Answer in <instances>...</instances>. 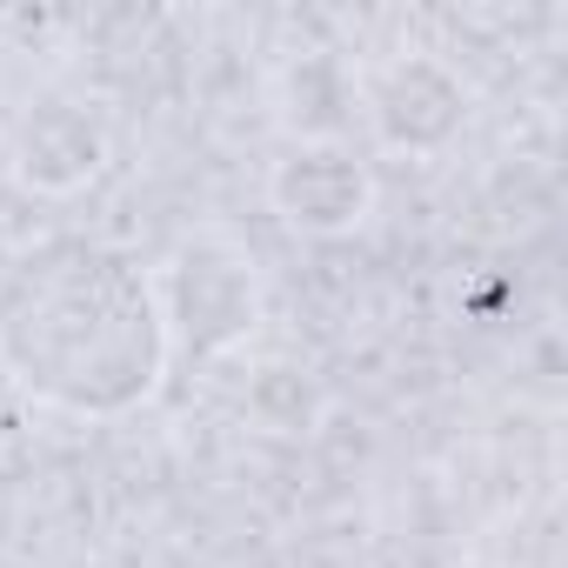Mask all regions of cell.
Returning <instances> with one entry per match:
<instances>
[{"instance_id":"cell-3","label":"cell","mask_w":568,"mask_h":568,"mask_svg":"<svg viewBox=\"0 0 568 568\" xmlns=\"http://www.w3.org/2000/svg\"><path fill=\"white\" fill-rule=\"evenodd\" d=\"M362 114L388 154H442L468 128V88L435 54H395L355 81Z\"/></svg>"},{"instance_id":"cell-2","label":"cell","mask_w":568,"mask_h":568,"mask_svg":"<svg viewBox=\"0 0 568 568\" xmlns=\"http://www.w3.org/2000/svg\"><path fill=\"white\" fill-rule=\"evenodd\" d=\"M154 295H161V315H168L174 348H194V355H221V348L247 342L254 322H261L254 254L227 227L187 234L174 247V261L154 274Z\"/></svg>"},{"instance_id":"cell-4","label":"cell","mask_w":568,"mask_h":568,"mask_svg":"<svg viewBox=\"0 0 568 568\" xmlns=\"http://www.w3.org/2000/svg\"><path fill=\"white\" fill-rule=\"evenodd\" d=\"M267 201H274V214L288 221L295 234L328 241V234H348V227L368 221V207H375V174H368L342 141H302V148H288V154L274 161Z\"/></svg>"},{"instance_id":"cell-5","label":"cell","mask_w":568,"mask_h":568,"mask_svg":"<svg viewBox=\"0 0 568 568\" xmlns=\"http://www.w3.org/2000/svg\"><path fill=\"white\" fill-rule=\"evenodd\" d=\"M68 128V101H48V108H34V121H28V134H21V181H48V161H68L61 174H68V187L74 181H88L94 168H101V134L81 121L74 134H61Z\"/></svg>"},{"instance_id":"cell-1","label":"cell","mask_w":568,"mask_h":568,"mask_svg":"<svg viewBox=\"0 0 568 568\" xmlns=\"http://www.w3.org/2000/svg\"><path fill=\"white\" fill-rule=\"evenodd\" d=\"M154 274L101 234H41L0 267V375L74 422H121L168 382Z\"/></svg>"}]
</instances>
